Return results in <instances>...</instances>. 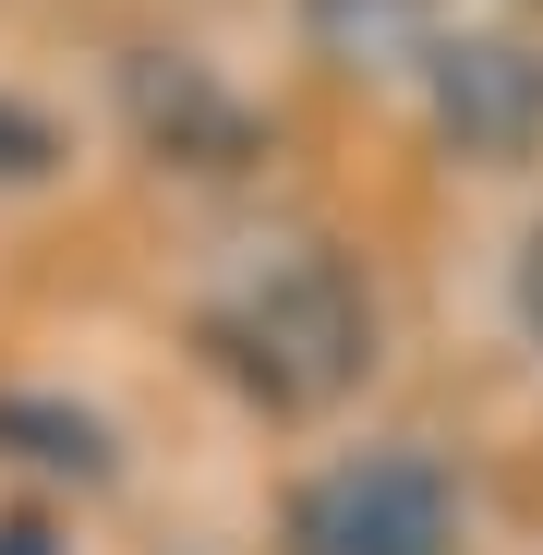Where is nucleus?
Listing matches in <instances>:
<instances>
[{
	"label": "nucleus",
	"mask_w": 543,
	"mask_h": 555,
	"mask_svg": "<svg viewBox=\"0 0 543 555\" xmlns=\"http://www.w3.org/2000/svg\"><path fill=\"white\" fill-rule=\"evenodd\" d=\"M194 350L266 423H314L375 375V291L338 242H266L194 302Z\"/></svg>",
	"instance_id": "obj_1"
},
{
	"label": "nucleus",
	"mask_w": 543,
	"mask_h": 555,
	"mask_svg": "<svg viewBox=\"0 0 543 555\" xmlns=\"http://www.w3.org/2000/svg\"><path fill=\"white\" fill-rule=\"evenodd\" d=\"M290 555H460V483L423 447H350L290 483Z\"/></svg>",
	"instance_id": "obj_2"
},
{
	"label": "nucleus",
	"mask_w": 543,
	"mask_h": 555,
	"mask_svg": "<svg viewBox=\"0 0 543 555\" xmlns=\"http://www.w3.org/2000/svg\"><path fill=\"white\" fill-rule=\"evenodd\" d=\"M411 98L435 121L447 157H471V169H519L543 145V49L519 25H447L435 61L411 73Z\"/></svg>",
	"instance_id": "obj_3"
},
{
	"label": "nucleus",
	"mask_w": 543,
	"mask_h": 555,
	"mask_svg": "<svg viewBox=\"0 0 543 555\" xmlns=\"http://www.w3.org/2000/svg\"><path fill=\"white\" fill-rule=\"evenodd\" d=\"M121 98H133V133L169 169H242V145H254V109L230 98L206 61H181V49H133L121 61Z\"/></svg>",
	"instance_id": "obj_4"
},
{
	"label": "nucleus",
	"mask_w": 543,
	"mask_h": 555,
	"mask_svg": "<svg viewBox=\"0 0 543 555\" xmlns=\"http://www.w3.org/2000/svg\"><path fill=\"white\" fill-rule=\"evenodd\" d=\"M460 25L447 0H302V37H314V61H338V73H375V85H411L423 61H435V37Z\"/></svg>",
	"instance_id": "obj_5"
},
{
	"label": "nucleus",
	"mask_w": 543,
	"mask_h": 555,
	"mask_svg": "<svg viewBox=\"0 0 543 555\" xmlns=\"http://www.w3.org/2000/svg\"><path fill=\"white\" fill-rule=\"evenodd\" d=\"M0 435H37V447H25L37 472H73V483H109V435L85 423V411H61V399H0Z\"/></svg>",
	"instance_id": "obj_6"
},
{
	"label": "nucleus",
	"mask_w": 543,
	"mask_h": 555,
	"mask_svg": "<svg viewBox=\"0 0 543 555\" xmlns=\"http://www.w3.org/2000/svg\"><path fill=\"white\" fill-rule=\"evenodd\" d=\"M49 169H61V133L25 98H0V194H25V181H49Z\"/></svg>",
	"instance_id": "obj_7"
},
{
	"label": "nucleus",
	"mask_w": 543,
	"mask_h": 555,
	"mask_svg": "<svg viewBox=\"0 0 543 555\" xmlns=\"http://www.w3.org/2000/svg\"><path fill=\"white\" fill-rule=\"evenodd\" d=\"M0 555H73V543H61L37 507H13V519H0Z\"/></svg>",
	"instance_id": "obj_8"
},
{
	"label": "nucleus",
	"mask_w": 543,
	"mask_h": 555,
	"mask_svg": "<svg viewBox=\"0 0 543 555\" xmlns=\"http://www.w3.org/2000/svg\"><path fill=\"white\" fill-rule=\"evenodd\" d=\"M519 326H531V338H543V230H531V242H519Z\"/></svg>",
	"instance_id": "obj_9"
}]
</instances>
